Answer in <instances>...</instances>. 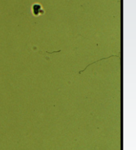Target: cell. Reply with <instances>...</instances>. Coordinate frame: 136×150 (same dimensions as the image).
I'll use <instances>...</instances> for the list:
<instances>
[{
  "label": "cell",
  "instance_id": "1",
  "mask_svg": "<svg viewBox=\"0 0 136 150\" xmlns=\"http://www.w3.org/2000/svg\"><path fill=\"white\" fill-rule=\"evenodd\" d=\"M31 11H32L33 15L36 17L44 13V11L40 4H34L31 7Z\"/></svg>",
  "mask_w": 136,
  "mask_h": 150
}]
</instances>
